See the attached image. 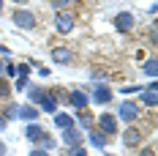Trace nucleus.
<instances>
[{
	"mask_svg": "<svg viewBox=\"0 0 158 156\" xmlns=\"http://www.w3.org/2000/svg\"><path fill=\"white\" fill-rule=\"evenodd\" d=\"M25 134H27V140H30V142H41V145H44V151L55 148V142L47 137V131H44L41 126H27V129H25Z\"/></svg>",
	"mask_w": 158,
	"mask_h": 156,
	"instance_id": "1",
	"label": "nucleus"
},
{
	"mask_svg": "<svg viewBox=\"0 0 158 156\" xmlns=\"http://www.w3.org/2000/svg\"><path fill=\"white\" fill-rule=\"evenodd\" d=\"M11 22H14L16 28H22V30H30V28H35V16H33L30 11H25V8H16L14 14H11Z\"/></svg>",
	"mask_w": 158,
	"mask_h": 156,
	"instance_id": "2",
	"label": "nucleus"
},
{
	"mask_svg": "<svg viewBox=\"0 0 158 156\" xmlns=\"http://www.w3.org/2000/svg\"><path fill=\"white\" fill-rule=\"evenodd\" d=\"M55 28H57V33H71L74 30V14L71 11H60L55 16Z\"/></svg>",
	"mask_w": 158,
	"mask_h": 156,
	"instance_id": "3",
	"label": "nucleus"
},
{
	"mask_svg": "<svg viewBox=\"0 0 158 156\" xmlns=\"http://www.w3.org/2000/svg\"><path fill=\"white\" fill-rule=\"evenodd\" d=\"M142 140H144V131H142V129H136V126H128L126 131H123V142H126L128 148H136Z\"/></svg>",
	"mask_w": 158,
	"mask_h": 156,
	"instance_id": "4",
	"label": "nucleus"
},
{
	"mask_svg": "<svg viewBox=\"0 0 158 156\" xmlns=\"http://www.w3.org/2000/svg\"><path fill=\"white\" fill-rule=\"evenodd\" d=\"M98 126H101L104 134H117V118H114L112 112H104V115L98 118Z\"/></svg>",
	"mask_w": 158,
	"mask_h": 156,
	"instance_id": "5",
	"label": "nucleus"
},
{
	"mask_svg": "<svg viewBox=\"0 0 158 156\" xmlns=\"http://www.w3.org/2000/svg\"><path fill=\"white\" fill-rule=\"evenodd\" d=\"M136 115H139V104H134V101H123L120 104V118L123 121H136Z\"/></svg>",
	"mask_w": 158,
	"mask_h": 156,
	"instance_id": "6",
	"label": "nucleus"
},
{
	"mask_svg": "<svg viewBox=\"0 0 158 156\" xmlns=\"http://www.w3.org/2000/svg\"><path fill=\"white\" fill-rule=\"evenodd\" d=\"M114 25H117V30H120V33H128L131 28H134V14H128V11H126V14H117V16H114Z\"/></svg>",
	"mask_w": 158,
	"mask_h": 156,
	"instance_id": "7",
	"label": "nucleus"
},
{
	"mask_svg": "<svg viewBox=\"0 0 158 156\" xmlns=\"http://www.w3.org/2000/svg\"><path fill=\"white\" fill-rule=\"evenodd\" d=\"M93 99H95V104H106V101L112 99V91L106 88V85H98L95 93H93Z\"/></svg>",
	"mask_w": 158,
	"mask_h": 156,
	"instance_id": "8",
	"label": "nucleus"
},
{
	"mask_svg": "<svg viewBox=\"0 0 158 156\" xmlns=\"http://www.w3.org/2000/svg\"><path fill=\"white\" fill-rule=\"evenodd\" d=\"M52 60L68 63V60H71V49H68V47H55V49H52Z\"/></svg>",
	"mask_w": 158,
	"mask_h": 156,
	"instance_id": "9",
	"label": "nucleus"
},
{
	"mask_svg": "<svg viewBox=\"0 0 158 156\" xmlns=\"http://www.w3.org/2000/svg\"><path fill=\"white\" fill-rule=\"evenodd\" d=\"M68 101H71V104H74L77 109H85V107H87V96L82 93V91H71V96H68Z\"/></svg>",
	"mask_w": 158,
	"mask_h": 156,
	"instance_id": "10",
	"label": "nucleus"
},
{
	"mask_svg": "<svg viewBox=\"0 0 158 156\" xmlns=\"http://www.w3.org/2000/svg\"><path fill=\"white\" fill-rule=\"evenodd\" d=\"M41 107L47 109V112H55V109H57V99H55V96H49V93H44V99H41Z\"/></svg>",
	"mask_w": 158,
	"mask_h": 156,
	"instance_id": "11",
	"label": "nucleus"
},
{
	"mask_svg": "<svg viewBox=\"0 0 158 156\" xmlns=\"http://www.w3.org/2000/svg\"><path fill=\"white\" fill-rule=\"evenodd\" d=\"M16 115H22V118H30V121H35V118H38V109L33 107V104H25V107L19 109Z\"/></svg>",
	"mask_w": 158,
	"mask_h": 156,
	"instance_id": "12",
	"label": "nucleus"
},
{
	"mask_svg": "<svg viewBox=\"0 0 158 156\" xmlns=\"http://www.w3.org/2000/svg\"><path fill=\"white\" fill-rule=\"evenodd\" d=\"M63 140L68 142V145H77L82 137H79V131H77V129H71V126H68V129H65V134H63Z\"/></svg>",
	"mask_w": 158,
	"mask_h": 156,
	"instance_id": "13",
	"label": "nucleus"
},
{
	"mask_svg": "<svg viewBox=\"0 0 158 156\" xmlns=\"http://www.w3.org/2000/svg\"><path fill=\"white\" fill-rule=\"evenodd\" d=\"M144 104H147V107H156V85H150V88H147V91H144Z\"/></svg>",
	"mask_w": 158,
	"mask_h": 156,
	"instance_id": "14",
	"label": "nucleus"
},
{
	"mask_svg": "<svg viewBox=\"0 0 158 156\" xmlns=\"http://www.w3.org/2000/svg\"><path fill=\"white\" fill-rule=\"evenodd\" d=\"M27 93H30V99H33V101H41L47 91H44V88H38V85H33V88H30V91H27Z\"/></svg>",
	"mask_w": 158,
	"mask_h": 156,
	"instance_id": "15",
	"label": "nucleus"
},
{
	"mask_svg": "<svg viewBox=\"0 0 158 156\" xmlns=\"http://www.w3.org/2000/svg\"><path fill=\"white\" fill-rule=\"evenodd\" d=\"M71 123H74L71 115H57V118H55V126H60V129H68Z\"/></svg>",
	"mask_w": 158,
	"mask_h": 156,
	"instance_id": "16",
	"label": "nucleus"
},
{
	"mask_svg": "<svg viewBox=\"0 0 158 156\" xmlns=\"http://www.w3.org/2000/svg\"><path fill=\"white\" fill-rule=\"evenodd\" d=\"M156 66H158L156 58H150V60L144 63V74H147V77H156Z\"/></svg>",
	"mask_w": 158,
	"mask_h": 156,
	"instance_id": "17",
	"label": "nucleus"
},
{
	"mask_svg": "<svg viewBox=\"0 0 158 156\" xmlns=\"http://www.w3.org/2000/svg\"><path fill=\"white\" fill-rule=\"evenodd\" d=\"M79 121H82V126H93V118H90V112H85V109H79Z\"/></svg>",
	"mask_w": 158,
	"mask_h": 156,
	"instance_id": "18",
	"label": "nucleus"
},
{
	"mask_svg": "<svg viewBox=\"0 0 158 156\" xmlns=\"http://www.w3.org/2000/svg\"><path fill=\"white\" fill-rule=\"evenodd\" d=\"M90 140H93L95 145H104V142H106V137H104L101 131H90Z\"/></svg>",
	"mask_w": 158,
	"mask_h": 156,
	"instance_id": "19",
	"label": "nucleus"
},
{
	"mask_svg": "<svg viewBox=\"0 0 158 156\" xmlns=\"http://www.w3.org/2000/svg\"><path fill=\"white\" fill-rule=\"evenodd\" d=\"M8 93H11V85H8L3 77H0V96H8Z\"/></svg>",
	"mask_w": 158,
	"mask_h": 156,
	"instance_id": "20",
	"label": "nucleus"
},
{
	"mask_svg": "<svg viewBox=\"0 0 158 156\" xmlns=\"http://www.w3.org/2000/svg\"><path fill=\"white\" fill-rule=\"evenodd\" d=\"M25 88H27V79L19 77V79H16V91H25Z\"/></svg>",
	"mask_w": 158,
	"mask_h": 156,
	"instance_id": "21",
	"label": "nucleus"
},
{
	"mask_svg": "<svg viewBox=\"0 0 158 156\" xmlns=\"http://www.w3.org/2000/svg\"><path fill=\"white\" fill-rule=\"evenodd\" d=\"M65 3H68V0H52V6H55V8H63Z\"/></svg>",
	"mask_w": 158,
	"mask_h": 156,
	"instance_id": "22",
	"label": "nucleus"
},
{
	"mask_svg": "<svg viewBox=\"0 0 158 156\" xmlns=\"http://www.w3.org/2000/svg\"><path fill=\"white\" fill-rule=\"evenodd\" d=\"M71 156H85V148H74V151H71Z\"/></svg>",
	"mask_w": 158,
	"mask_h": 156,
	"instance_id": "23",
	"label": "nucleus"
},
{
	"mask_svg": "<svg viewBox=\"0 0 158 156\" xmlns=\"http://www.w3.org/2000/svg\"><path fill=\"white\" fill-rule=\"evenodd\" d=\"M139 156H156V151H153V148H144V151H142Z\"/></svg>",
	"mask_w": 158,
	"mask_h": 156,
	"instance_id": "24",
	"label": "nucleus"
},
{
	"mask_svg": "<svg viewBox=\"0 0 158 156\" xmlns=\"http://www.w3.org/2000/svg\"><path fill=\"white\" fill-rule=\"evenodd\" d=\"M30 156H47V151H44V148H38V151H33Z\"/></svg>",
	"mask_w": 158,
	"mask_h": 156,
	"instance_id": "25",
	"label": "nucleus"
},
{
	"mask_svg": "<svg viewBox=\"0 0 158 156\" xmlns=\"http://www.w3.org/2000/svg\"><path fill=\"white\" fill-rule=\"evenodd\" d=\"M3 129H6V118L0 115V131H3Z\"/></svg>",
	"mask_w": 158,
	"mask_h": 156,
	"instance_id": "26",
	"label": "nucleus"
},
{
	"mask_svg": "<svg viewBox=\"0 0 158 156\" xmlns=\"http://www.w3.org/2000/svg\"><path fill=\"white\" fill-rule=\"evenodd\" d=\"M0 154H6V145H3V142H0Z\"/></svg>",
	"mask_w": 158,
	"mask_h": 156,
	"instance_id": "27",
	"label": "nucleus"
},
{
	"mask_svg": "<svg viewBox=\"0 0 158 156\" xmlns=\"http://www.w3.org/2000/svg\"><path fill=\"white\" fill-rule=\"evenodd\" d=\"M0 74H6V66H3V63H0Z\"/></svg>",
	"mask_w": 158,
	"mask_h": 156,
	"instance_id": "28",
	"label": "nucleus"
},
{
	"mask_svg": "<svg viewBox=\"0 0 158 156\" xmlns=\"http://www.w3.org/2000/svg\"><path fill=\"white\" fill-rule=\"evenodd\" d=\"M14 3H27V0H14Z\"/></svg>",
	"mask_w": 158,
	"mask_h": 156,
	"instance_id": "29",
	"label": "nucleus"
},
{
	"mask_svg": "<svg viewBox=\"0 0 158 156\" xmlns=\"http://www.w3.org/2000/svg\"><path fill=\"white\" fill-rule=\"evenodd\" d=\"M0 8H3V0H0Z\"/></svg>",
	"mask_w": 158,
	"mask_h": 156,
	"instance_id": "30",
	"label": "nucleus"
}]
</instances>
